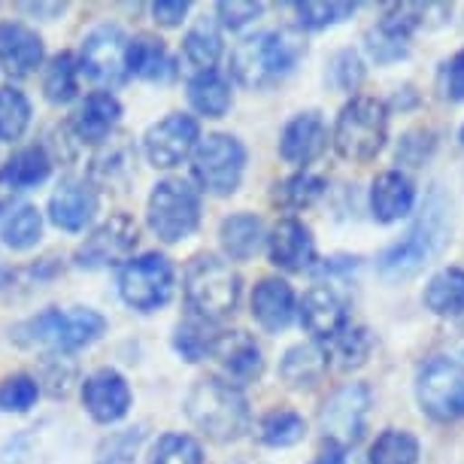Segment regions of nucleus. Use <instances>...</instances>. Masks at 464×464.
<instances>
[{
    "label": "nucleus",
    "mask_w": 464,
    "mask_h": 464,
    "mask_svg": "<svg viewBox=\"0 0 464 464\" xmlns=\"http://www.w3.org/2000/svg\"><path fill=\"white\" fill-rule=\"evenodd\" d=\"M452 240V200L443 186H431L422 200V209L407 227V234L389 243L376 256V274L385 283H407L443 256Z\"/></svg>",
    "instance_id": "f257e3e1"
},
{
    "label": "nucleus",
    "mask_w": 464,
    "mask_h": 464,
    "mask_svg": "<svg viewBox=\"0 0 464 464\" xmlns=\"http://www.w3.org/2000/svg\"><path fill=\"white\" fill-rule=\"evenodd\" d=\"M306 55V43L297 31H258L243 37L231 52V76L243 89L265 92L285 82Z\"/></svg>",
    "instance_id": "f03ea898"
},
{
    "label": "nucleus",
    "mask_w": 464,
    "mask_h": 464,
    "mask_svg": "<svg viewBox=\"0 0 464 464\" xmlns=\"http://www.w3.org/2000/svg\"><path fill=\"white\" fill-rule=\"evenodd\" d=\"M188 422L216 443H234L252 428V410L243 389L218 373L200 376L186 395Z\"/></svg>",
    "instance_id": "7ed1b4c3"
},
{
    "label": "nucleus",
    "mask_w": 464,
    "mask_h": 464,
    "mask_svg": "<svg viewBox=\"0 0 464 464\" xmlns=\"http://www.w3.org/2000/svg\"><path fill=\"white\" fill-rule=\"evenodd\" d=\"M103 331H107V319L92 306H73V310L49 306L40 316L15 325L13 340L24 349H49L52 355H70L101 340Z\"/></svg>",
    "instance_id": "20e7f679"
},
{
    "label": "nucleus",
    "mask_w": 464,
    "mask_h": 464,
    "mask_svg": "<svg viewBox=\"0 0 464 464\" xmlns=\"http://www.w3.org/2000/svg\"><path fill=\"white\" fill-rule=\"evenodd\" d=\"M182 295L195 319L216 322L231 316L240 304L243 279L227 258H218L213 252H200L188 261L182 274Z\"/></svg>",
    "instance_id": "39448f33"
},
{
    "label": "nucleus",
    "mask_w": 464,
    "mask_h": 464,
    "mask_svg": "<svg viewBox=\"0 0 464 464\" xmlns=\"http://www.w3.org/2000/svg\"><path fill=\"white\" fill-rule=\"evenodd\" d=\"M389 103L371 94H353L340 107L334 128H331V146L343 161L367 164L389 143Z\"/></svg>",
    "instance_id": "423d86ee"
},
{
    "label": "nucleus",
    "mask_w": 464,
    "mask_h": 464,
    "mask_svg": "<svg viewBox=\"0 0 464 464\" xmlns=\"http://www.w3.org/2000/svg\"><path fill=\"white\" fill-rule=\"evenodd\" d=\"M416 404L434 425H452L464 419V362L450 355H431L416 367Z\"/></svg>",
    "instance_id": "0eeeda50"
},
{
    "label": "nucleus",
    "mask_w": 464,
    "mask_h": 464,
    "mask_svg": "<svg viewBox=\"0 0 464 464\" xmlns=\"http://www.w3.org/2000/svg\"><path fill=\"white\" fill-rule=\"evenodd\" d=\"M200 188L182 177H168L152 188L146 204V222L161 243H179L191 237L200 225Z\"/></svg>",
    "instance_id": "6e6552de"
},
{
    "label": "nucleus",
    "mask_w": 464,
    "mask_h": 464,
    "mask_svg": "<svg viewBox=\"0 0 464 464\" xmlns=\"http://www.w3.org/2000/svg\"><path fill=\"white\" fill-rule=\"evenodd\" d=\"M246 146L234 134H207L191 152V177L200 191L213 198H231L246 173Z\"/></svg>",
    "instance_id": "1a4fd4ad"
},
{
    "label": "nucleus",
    "mask_w": 464,
    "mask_h": 464,
    "mask_svg": "<svg viewBox=\"0 0 464 464\" xmlns=\"http://www.w3.org/2000/svg\"><path fill=\"white\" fill-rule=\"evenodd\" d=\"M373 392L367 382H346L328 395L319 410V431L322 440L334 450L349 452L353 446L364 440L367 425H371Z\"/></svg>",
    "instance_id": "9d476101"
},
{
    "label": "nucleus",
    "mask_w": 464,
    "mask_h": 464,
    "mask_svg": "<svg viewBox=\"0 0 464 464\" xmlns=\"http://www.w3.org/2000/svg\"><path fill=\"white\" fill-rule=\"evenodd\" d=\"M177 274H173L170 258L159 252H143L137 258H128L119 274V295L130 310L155 313L173 297Z\"/></svg>",
    "instance_id": "9b49d317"
},
{
    "label": "nucleus",
    "mask_w": 464,
    "mask_h": 464,
    "mask_svg": "<svg viewBox=\"0 0 464 464\" xmlns=\"http://www.w3.org/2000/svg\"><path fill=\"white\" fill-rule=\"evenodd\" d=\"M125 52H128V37L119 24H101L85 34L82 46H80V73H85L94 85H103V92L119 89L128 82V64H125Z\"/></svg>",
    "instance_id": "f8f14e48"
},
{
    "label": "nucleus",
    "mask_w": 464,
    "mask_h": 464,
    "mask_svg": "<svg viewBox=\"0 0 464 464\" xmlns=\"http://www.w3.org/2000/svg\"><path fill=\"white\" fill-rule=\"evenodd\" d=\"M140 231L137 222L128 213H116L94 227V231L80 243L73 252L76 267L82 270H107L119 261H128L130 252L137 249Z\"/></svg>",
    "instance_id": "ddd939ff"
},
{
    "label": "nucleus",
    "mask_w": 464,
    "mask_h": 464,
    "mask_svg": "<svg viewBox=\"0 0 464 464\" xmlns=\"http://www.w3.org/2000/svg\"><path fill=\"white\" fill-rule=\"evenodd\" d=\"M200 143V125L195 116L170 112L143 134V155L152 168L173 170L182 161L191 159L195 146Z\"/></svg>",
    "instance_id": "4468645a"
},
{
    "label": "nucleus",
    "mask_w": 464,
    "mask_h": 464,
    "mask_svg": "<svg viewBox=\"0 0 464 464\" xmlns=\"http://www.w3.org/2000/svg\"><path fill=\"white\" fill-rule=\"evenodd\" d=\"M297 319L306 334L313 337V343L328 346L331 340H337L343 331L353 325L349 322V301L343 292H337L334 285H313L306 288L304 297L297 301Z\"/></svg>",
    "instance_id": "2eb2a0df"
},
{
    "label": "nucleus",
    "mask_w": 464,
    "mask_h": 464,
    "mask_svg": "<svg viewBox=\"0 0 464 464\" xmlns=\"http://www.w3.org/2000/svg\"><path fill=\"white\" fill-rule=\"evenodd\" d=\"M267 258L270 265L285 270V274H304L319 265L316 256V237H313L310 225H304L297 216H283L267 231Z\"/></svg>",
    "instance_id": "dca6fc26"
},
{
    "label": "nucleus",
    "mask_w": 464,
    "mask_h": 464,
    "mask_svg": "<svg viewBox=\"0 0 464 464\" xmlns=\"http://www.w3.org/2000/svg\"><path fill=\"white\" fill-rule=\"evenodd\" d=\"M328 143H331V130L328 121L322 119V112L319 110L297 112V116L285 121L283 134H279V159L306 170L313 161H319L328 152Z\"/></svg>",
    "instance_id": "f3484780"
},
{
    "label": "nucleus",
    "mask_w": 464,
    "mask_h": 464,
    "mask_svg": "<svg viewBox=\"0 0 464 464\" xmlns=\"http://www.w3.org/2000/svg\"><path fill=\"white\" fill-rule=\"evenodd\" d=\"M209 358H216L218 371H222L218 376L237 385V389L258 382L261 373H265V353H261L258 340L246 331H218Z\"/></svg>",
    "instance_id": "a211bd4d"
},
{
    "label": "nucleus",
    "mask_w": 464,
    "mask_h": 464,
    "mask_svg": "<svg viewBox=\"0 0 464 464\" xmlns=\"http://www.w3.org/2000/svg\"><path fill=\"white\" fill-rule=\"evenodd\" d=\"M130 401L134 395H130L128 380L112 367H101L82 380V407L98 425L121 422L130 410Z\"/></svg>",
    "instance_id": "6ab92c4d"
},
{
    "label": "nucleus",
    "mask_w": 464,
    "mask_h": 464,
    "mask_svg": "<svg viewBox=\"0 0 464 464\" xmlns=\"http://www.w3.org/2000/svg\"><path fill=\"white\" fill-rule=\"evenodd\" d=\"M98 207H101L98 188H94L89 179L67 177V179L58 182L55 191H52V198H49V218H52V225L61 227V231L80 234V231H85V227L94 222V216H98Z\"/></svg>",
    "instance_id": "aec40b11"
},
{
    "label": "nucleus",
    "mask_w": 464,
    "mask_h": 464,
    "mask_svg": "<svg viewBox=\"0 0 464 464\" xmlns=\"http://www.w3.org/2000/svg\"><path fill=\"white\" fill-rule=\"evenodd\" d=\"M416 204H419L416 182L404 170H382L371 182V191H367V207H371L373 222L380 225H395L401 218L413 216Z\"/></svg>",
    "instance_id": "412c9836"
},
{
    "label": "nucleus",
    "mask_w": 464,
    "mask_h": 464,
    "mask_svg": "<svg viewBox=\"0 0 464 464\" xmlns=\"http://www.w3.org/2000/svg\"><path fill=\"white\" fill-rule=\"evenodd\" d=\"M252 319L267 334H283V331L297 319V295L295 288L279 276H265L252 288L249 297Z\"/></svg>",
    "instance_id": "4be33fe9"
},
{
    "label": "nucleus",
    "mask_w": 464,
    "mask_h": 464,
    "mask_svg": "<svg viewBox=\"0 0 464 464\" xmlns=\"http://www.w3.org/2000/svg\"><path fill=\"white\" fill-rule=\"evenodd\" d=\"M46 61L43 37L24 22H0V67L15 80L37 73Z\"/></svg>",
    "instance_id": "5701e85b"
},
{
    "label": "nucleus",
    "mask_w": 464,
    "mask_h": 464,
    "mask_svg": "<svg viewBox=\"0 0 464 464\" xmlns=\"http://www.w3.org/2000/svg\"><path fill=\"white\" fill-rule=\"evenodd\" d=\"M121 121V103L112 92H92L80 107H76L73 119H70V130L80 143L101 146L116 134Z\"/></svg>",
    "instance_id": "b1692460"
},
{
    "label": "nucleus",
    "mask_w": 464,
    "mask_h": 464,
    "mask_svg": "<svg viewBox=\"0 0 464 464\" xmlns=\"http://www.w3.org/2000/svg\"><path fill=\"white\" fill-rule=\"evenodd\" d=\"M43 237V213L31 200L0 198V243L13 252H28Z\"/></svg>",
    "instance_id": "393cba45"
},
{
    "label": "nucleus",
    "mask_w": 464,
    "mask_h": 464,
    "mask_svg": "<svg viewBox=\"0 0 464 464\" xmlns=\"http://www.w3.org/2000/svg\"><path fill=\"white\" fill-rule=\"evenodd\" d=\"M331 367L328 349L319 343H295L292 349H285L283 362H279V380L295 392H310L325 380Z\"/></svg>",
    "instance_id": "a878e982"
},
{
    "label": "nucleus",
    "mask_w": 464,
    "mask_h": 464,
    "mask_svg": "<svg viewBox=\"0 0 464 464\" xmlns=\"http://www.w3.org/2000/svg\"><path fill=\"white\" fill-rule=\"evenodd\" d=\"M267 240V227L261 222V216L256 213H231L222 218L218 225V243L227 261H249L252 256H258V249Z\"/></svg>",
    "instance_id": "bb28decb"
},
{
    "label": "nucleus",
    "mask_w": 464,
    "mask_h": 464,
    "mask_svg": "<svg viewBox=\"0 0 464 464\" xmlns=\"http://www.w3.org/2000/svg\"><path fill=\"white\" fill-rule=\"evenodd\" d=\"M125 64L128 76H137L143 82H168L177 73V64H173L164 40L152 37V34H137L134 40H128Z\"/></svg>",
    "instance_id": "cd10ccee"
},
{
    "label": "nucleus",
    "mask_w": 464,
    "mask_h": 464,
    "mask_svg": "<svg viewBox=\"0 0 464 464\" xmlns=\"http://www.w3.org/2000/svg\"><path fill=\"white\" fill-rule=\"evenodd\" d=\"M52 155L46 146H24L0 164V188L28 191L43 186L52 177Z\"/></svg>",
    "instance_id": "c85d7f7f"
},
{
    "label": "nucleus",
    "mask_w": 464,
    "mask_h": 464,
    "mask_svg": "<svg viewBox=\"0 0 464 464\" xmlns=\"http://www.w3.org/2000/svg\"><path fill=\"white\" fill-rule=\"evenodd\" d=\"M422 304L437 319H461L464 316V270L440 267L422 288Z\"/></svg>",
    "instance_id": "c756f323"
},
{
    "label": "nucleus",
    "mask_w": 464,
    "mask_h": 464,
    "mask_svg": "<svg viewBox=\"0 0 464 464\" xmlns=\"http://www.w3.org/2000/svg\"><path fill=\"white\" fill-rule=\"evenodd\" d=\"M188 103L191 110L207 119H222L234 103L231 80L222 70H200L188 80Z\"/></svg>",
    "instance_id": "7c9ffc66"
},
{
    "label": "nucleus",
    "mask_w": 464,
    "mask_h": 464,
    "mask_svg": "<svg viewBox=\"0 0 464 464\" xmlns=\"http://www.w3.org/2000/svg\"><path fill=\"white\" fill-rule=\"evenodd\" d=\"M256 434L270 450H288V446H297L306 437V419L297 413V410H288V407L267 410V413L258 419Z\"/></svg>",
    "instance_id": "2f4dec72"
},
{
    "label": "nucleus",
    "mask_w": 464,
    "mask_h": 464,
    "mask_svg": "<svg viewBox=\"0 0 464 464\" xmlns=\"http://www.w3.org/2000/svg\"><path fill=\"white\" fill-rule=\"evenodd\" d=\"M222 52H225L222 31H218V24L213 19H200L182 37V55L195 67V73H200V70H216Z\"/></svg>",
    "instance_id": "473e14b6"
},
{
    "label": "nucleus",
    "mask_w": 464,
    "mask_h": 464,
    "mask_svg": "<svg viewBox=\"0 0 464 464\" xmlns=\"http://www.w3.org/2000/svg\"><path fill=\"white\" fill-rule=\"evenodd\" d=\"M422 443L407 428H385L367 450V464H419Z\"/></svg>",
    "instance_id": "72a5a7b5"
},
{
    "label": "nucleus",
    "mask_w": 464,
    "mask_h": 464,
    "mask_svg": "<svg viewBox=\"0 0 464 464\" xmlns=\"http://www.w3.org/2000/svg\"><path fill=\"white\" fill-rule=\"evenodd\" d=\"M325 191H328V182L322 179L319 173L297 170L274 186V204L288 209V213H301V209H310L313 204H319Z\"/></svg>",
    "instance_id": "f704fd0d"
},
{
    "label": "nucleus",
    "mask_w": 464,
    "mask_h": 464,
    "mask_svg": "<svg viewBox=\"0 0 464 464\" xmlns=\"http://www.w3.org/2000/svg\"><path fill=\"white\" fill-rule=\"evenodd\" d=\"M80 76V61H76L73 52H58L46 64V73H43V94H46V101L55 103V107L76 101Z\"/></svg>",
    "instance_id": "c9c22d12"
},
{
    "label": "nucleus",
    "mask_w": 464,
    "mask_h": 464,
    "mask_svg": "<svg viewBox=\"0 0 464 464\" xmlns=\"http://www.w3.org/2000/svg\"><path fill=\"white\" fill-rule=\"evenodd\" d=\"M130 164H134V149L125 143V137H110L107 146L92 159V186H119L130 177Z\"/></svg>",
    "instance_id": "e433bc0d"
},
{
    "label": "nucleus",
    "mask_w": 464,
    "mask_h": 464,
    "mask_svg": "<svg viewBox=\"0 0 464 464\" xmlns=\"http://www.w3.org/2000/svg\"><path fill=\"white\" fill-rule=\"evenodd\" d=\"M373 346H376V340L371 334V328L349 325L343 334H340L337 340H331L325 349H328V358L331 362H337L340 371H358V367L367 364Z\"/></svg>",
    "instance_id": "4c0bfd02"
},
{
    "label": "nucleus",
    "mask_w": 464,
    "mask_h": 464,
    "mask_svg": "<svg viewBox=\"0 0 464 464\" xmlns=\"http://www.w3.org/2000/svg\"><path fill=\"white\" fill-rule=\"evenodd\" d=\"M31 101L15 85H0V143H15L31 125Z\"/></svg>",
    "instance_id": "58836bf2"
},
{
    "label": "nucleus",
    "mask_w": 464,
    "mask_h": 464,
    "mask_svg": "<svg viewBox=\"0 0 464 464\" xmlns=\"http://www.w3.org/2000/svg\"><path fill=\"white\" fill-rule=\"evenodd\" d=\"M216 337L218 331L213 328V322H204V319H186L179 322L177 331H173V349L186 358V362H204V358L213 355V346H216Z\"/></svg>",
    "instance_id": "ea45409f"
},
{
    "label": "nucleus",
    "mask_w": 464,
    "mask_h": 464,
    "mask_svg": "<svg viewBox=\"0 0 464 464\" xmlns=\"http://www.w3.org/2000/svg\"><path fill=\"white\" fill-rule=\"evenodd\" d=\"M431 10H434L431 4H389L373 28L389 34V37H398V40L410 43V40H413V34L428 24V15H431Z\"/></svg>",
    "instance_id": "a19ab883"
},
{
    "label": "nucleus",
    "mask_w": 464,
    "mask_h": 464,
    "mask_svg": "<svg viewBox=\"0 0 464 464\" xmlns=\"http://www.w3.org/2000/svg\"><path fill=\"white\" fill-rule=\"evenodd\" d=\"M358 4H319V0H304L292 4V13L304 31H328L334 24L353 19Z\"/></svg>",
    "instance_id": "79ce46f5"
},
{
    "label": "nucleus",
    "mask_w": 464,
    "mask_h": 464,
    "mask_svg": "<svg viewBox=\"0 0 464 464\" xmlns=\"http://www.w3.org/2000/svg\"><path fill=\"white\" fill-rule=\"evenodd\" d=\"M434 152H437V130H431V128H410V130L401 134L398 146H395L398 170L401 168H410V170L425 168V164L434 159Z\"/></svg>",
    "instance_id": "37998d69"
},
{
    "label": "nucleus",
    "mask_w": 464,
    "mask_h": 464,
    "mask_svg": "<svg viewBox=\"0 0 464 464\" xmlns=\"http://www.w3.org/2000/svg\"><path fill=\"white\" fill-rule=\"evenodd\" d=\"M152 464H207L204 446L191 434H164L152 450Z\"/></svg>",
    "instance_id": "c03bdc74"
},
{
    "label": "nucleus",
    "mask_w": 464,
    "mask_h": 464,
    "mask_svg": "<svg viewBox=\"0 0 464 464\" xmlns=\"http://www.w3.org/2000/svg\"><path fill=\"white\" fill-rule=\"evenodd\" d=\"M328 82L334 85L337 92H343V94H353L362 89V82H364V76H367V64H364V58H362V52H355V49H340L331 55L328 61Z\"/></svg>",
    "instance_id": "a18cd8bd"
},
{
    "label": "nucleus",
    "mask_w": 464,
    "mask_h": 464,
    "mask_svg": "<svg viewBox=\"0 0 464 464\" xmlns=\"http://www.w3.org/2000/svg\"><path fill=\"white\" fill-rule=\"evenodd\" d=\"M140 443H143V428H125L103 437L101 446L94 450V464H134Z\"/></svg>",
    "instance_id": "49530a36"
},
{
    "label": "nucleus",
    "mask_w": 464,
    "mask_h": 464,
    "mask_svg": "<svg viewBox=\"0 0 464 464\" xmlns=\"http://www.w3.org/2000/svg\"><path fill=\"white\" fill-rule=\"evenodd\" d=\"M40 398L37 376L31 373H13L0 385V410L4 413H28Z\"/></svg>",
    "instance_id": "de8ad7c7"
},
{
    "label": "nucleus",
    "mask_w": 464,
    "mask_h": 464,
    "mask_svg": "<svg viewBox=\"0 0 464 464\" xmlns=\"http://www.w3.org/2000/svg\"><path fill=\"white\" fill-rule=\"evenodd\" d=\"M73 382H76V364L67 355H46L37 380L40 389H46L52 398H67Z\"/></svg>",
    "instance_id": "09e8293b"
},
{
    "label": "nucleus",
    "mask_w": 464,
    "mask_h": 464,
    "mask_svg": "<svg viewBox=\"0 0 464 464\" xmlns=\"http://www.w3.org/2000/svg\"><path fill=\"white\" fill-rule=\"evenodd\" d=\"M265 10L267 6L256 4V0H222V4H216V24L225 31H243L256 24Z\"/></svg>",
    "instance_id": "8fccbe9b"
},
{
    "label": "nucleus",
    "mask_w": 464,
    "mask_h": 464,
    "mask_svg": "<svg viewBox=\"0 0 464 464\" xmlns=\"http://www.w3.org/2000/svg\"><path fill=\"white\" fill-rule=\"evenodd\" d=\"M364 52L380 67H389V64H398V61H407L410 52H413V46H410L407 40L389 37V34L371 28V31L364 34Z\"/></svg>",
    "instance_id": "3c124183"
},
{
    "label": "nucleus",
    "mask_w": 464,
    "mask_h": 464,
    "mask_svg": "<svg viewBox=\"0 0 464 464\" xmlns=\"http://www.w3.org/2000/svg\"><path fill=\"white\" fill-rule=\"evenodd\" d=\"M437 92L446 103H464V46L437 70Z\"/></svg>",
    "instance_id": "603ef678"
},
{
    "label": "nucleus",
    "mask_w": 464,
    "mask_h": 464,
    "mask_svg": "<svg viewBox=\"0 0 464 464\" xmlns=\"http://www.w3.org/2000/svg\"><path fill=\"white\" fill-rule=\"evenodd\" d=\"M191 10L188 0H155L152 4V19L161 24V28H179L186 22V15Z\"/></svg>",
    "instance_id": "864d4df0"
},
{
    "label": "nucleus",
    "mask_w": 464,
    "mask_h": 464,
    "mask_svg": "<svg viewBox=\"0 0 464 464\" xmlns=\"http://www.w3.org/2000/svg\"><path fill=\"white\" fill-rule=\"evenodd\" d=\"M358 265H362L358 256H331L325 261H319L313 270H319V274H325V276H346V274H355Z\"/></svg>",
    "instance_id": "5fc2aeb1"
},
{
    "label": "nucleus",
    "mask_w": 464,
    "mask_h": 464,
    "mask_svg": "<svg viewBox=\"0 0 464 464\" xmlns=\"http://www.w3.org/2000/svg\"><path fill=\"white\" fill-rule=\"evenodd\" d=\"M24 10L34 13V15H49V19H55V15H61L67 10L64 4H24Z\"/></svg>",
    "instance_id": "6e6d98bb"
},
{
    "label": "nucleus",
    "mask_w": 464,
    "mask_h": 464,
    "mask_svg": "<svg viewBox=\"0 0 464 464\" xmlns=\"http://www.w3.org/2000/svg\"><path fill=\"white\" fill-rule=\"evenodd\" d=\"M416 103H419V94H416L413 85H404V89H398V94H395V107L410 110V107H416Z\"/></svg>",
    "instance_id": "4d7b16f0"
},
{
    "label": "nucleus",
    "mask_w": 464,
    "mask_h": 464,
    "mask_svg": "<svg viewBox=\"0 0 464 464\" xmlns=\"http://www.w3.org/2000/svg\"><path fill=\"white\" fill-rule=\"evenodd\" d=\"M313 464H349V461H346V452L343 450H334V446H328V450L322 452Z\"/></svg>",
    "instance_id": "13d9d810"
},
{
    "label": "nucleus",
    "mask_w": 464,
    "mask_h": 464,
    "mask_svg": "<svg viewBox=\"0 0 464 464\" xmlns=\"http://www.w3.org/2000/svg\"><path fill=\"white\" fill-rule=\"evenodd\" d=\"M15 279V274H13V267L10 265H4V261H0V288H6Z\"/></svg>",
    "instance_id": "bf43d9fd"
},
{
    "label": "nucleus",
    "mask_w": 464,
    "mask_h": 464,
    "mask_svg": "<svg viewBox=\"0 0 464 464\" xmlns=\"http://www.w3.org/2000/svg\"><path fill=\"white\" fill-rule=\"evenodd\" d=\"M459 143H461V146H464V125H461V128H459Z\"/></svg>",
    "instance_id": "052dcab7"
},
{
    "label": "nucleus",
    "mask_w": 464,
    "mask_h": 464,
    "mask_svg": "<svg viewBox=\"0 0 464 464\" xmlns=\"http://www.w3.org/2000/svg\"><path fill=\"white\" fill-rule=\"evenodd\" d=\"M461 353H464V343H461Z\"/></svg>",
    "instance_id": "680f3d73"
}]
</instances>
